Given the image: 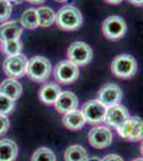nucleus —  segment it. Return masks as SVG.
Returning a JSON list of instances; mask_svg holds the SVG:
<instances>
[{
  "label": "nucleus",
  "mask_w": 143,
  "mask_h": 161,
  "mask_svg": "<svg viewBox=\"0 0 143 161\" xmlns=\"http://www.w3.org/2000/svg\"><path fill=\"white\" fill-rule=\"evenodd\" d=\"M80 111L85 119V123L96 126L98 124L104 123L107 108L101 104L98 100H90L82 105Z\"/></svg>",
  "instance_id": "8"
},
{
  "label": "nucleus",
  "mask_w": 143,
  "mask_h": 161,
  "mask_svg": "<svg viewBox=\"0 0 143 161\" xmlns=\"http://www.w3.org/2000/svg\"><path fill=\"white\" fill-rule=\"evenodd\" d=\"M15 101L10 99L9 97L4 96L3 93L0 92V114L2 115H8L14 110Z\"/></svg>",
  "instance_id": "25"
},
{
  "label": "nucleus",
  "mask_w": 143,
  "mask_h": 161,
  "mask_svg": "<svg viewBox=\"0 0 143 161\" xmlns=\"http://www.w3.org/2000/svg\"><path fill=\"white\" fill-rule=\"evenodd\" d=\"M20 25L24 28L27 29H35V28L40 27L38 25V13L35 9H28L23 13L20 16Z\"/></svg>",
  "instance_id": "20"
},
{
  "label": "nucleus",
  "mask_w": 143,
  "mask_h": 161,
  "mask_svg": "<svg viewBox=\"0 0 143 161\" xmlns=\"http://www.w3.org/2000/svg\"><path fill=\"white\" fill-rule=\"evenodd\" d=\"M89 155L84 147L80 145H72L64 153L65 161H88Z\"/></svg>",
  "instance_id": "18"
},
{
  "label": "nucleus",
  "mask_w": 143,
  "mask_h": 161,
  "mask_svg": "<svg viewBox=\"0 0 143 161\" xmlns=\"http://www.w3.org/2000/svg\"><path fill=\"white\" fill-rule=\"evenodd\" d=\"M78 104H79V101L77 96L74 92L65 90V92H62L59 96L58 100L54 103V108L59 113L66 114L69 112L77 110Z\"/></svg>",
  "instance_id": "12"
},
{
  "label": "nucleus",
  "mask_w": 143,
  "mask_h": 161,
  "mask_svg": "<svg viewBox=\"0 0 143 161\" xmlns=\"http://www.w3.org/2000/svg\"><path fill=\"white\" fill-rule=\"evenodd\" d=\"M129 112L128 110L122 104H116L111 108H107L104 123L108 127H113V128H119L123 123H125L129 118Z\"/></svg>",
  "instance_id": "11"
},
{
  "label": "nucleus",
  "mask_w": 143,
  "mask_h": 161,
  "mask_svg": "<svg viewBox=\"0 0 143 161\" xmlns=\"http://www.w3.org/2000/svg\"><path fill=\"white\" fill-rule=\"evenodd\" d=\"M56 24L63 31H74L81 27L84 19L79 9L71 4L62 7L56 13Z\"/></svg>",
  "instance_id": "1"
},
{
  "label": "nucleus",
  "mask_w": 143,
  "mask_h": 161,
  "mask_svg": "<svg viewBox=\"0 0 143 161\" xmlns=\"http://www.w3.org/2000/svg\"><path fill=\"white\" fill-rule=\"evenodd\" d=\"M112 140V132L108 127L105 126L93 127L88 134V141H89L90 145L96 149L107 148L111 145Z\"/></svg>",
  "instance_id": "9"
},
{
  "label": "nucleus",
  "mask_w": 143,
  "mask_h": 161,
  "mask_svg": "<svg viewBox=\"0 0 143 161\" xmlns=\"http://www.w3.org/2000/svg\"><path fill=\"white\" fill-rule=\"evenodd\" d=\"M138 71V62L129 54H121L111 61V72L122 80L131 79Z\"/></svg>",
  "instance_id": "2"
},
{
  "label": "nucleus",
  "mask_w": 143,
  "mask_h": 161,
  "mask_svg": "<svg viewBox=\"0 0 143 161\" xmlns=\"http://www.w3.org/2000/svg\"><path fill=\"white\" fill-rule=\"evenodd\" d=\"M122 99H123V92H122L121 87L116 84H113V83L106 84L98 92L97 100L107 108L113 105L120 104Z\"/></svg>",
  "instance_id": "10"
},
{
  "label": "nucleus",
  "mask_w": 143,
  "mask_h": 161,
  "mask_svg": "<svg viewBox=\"0 0 143 161\" xmlns=\"http://www.w3.org/2000/svg\"><path fill=\"white\" fill-rule=\"evenodd\" d=\"M54 79L62 85H69L76 82L80 75L79 67L69 60H62L56 64L54 70Z\"/></svg>",
  "instance_id": "6"
},
{
  "label": "nucleus",
  "mask_w": 143,
  "mask_h": 161,
  "mask_svg": "<svg viewBox=\"0 0 143 161\" xmlns=\"http://www.w3.org/2000/svg\"><path fill=\"white\" fill-rule=\"evenodd\" d=\"M26 1L32 4H41V3H43V2H45V0H26Z\"/></svg>",
  "instance_id": "31"
},
{
  "label": "nucleus",
  "mask_w": 143,
  "mask_h": 161,
  "mask_svg": "<svg viewBox=\"0 0 143 161\" xmlns=\"http://www.w3.org/2000/svg\"><path fill=\"white\" fill-rule=\"evenodd\" d=\"M23 35V27L16 20L6 22L0 25V41L6 42L9 40H17Z\"/></svg>",
  "instance_id": "13"
},
{
  "label": "nucleus",
  "mask_w": 143,
  "mask_h": 161,
  "mask_svg": "<svg viewBox=\"0 0 143 161\" xmlns=\"http://www.w3.org/2000/svg\"><path fill=\"white\" fill-rule=\"evenodd\" d=\"M18 155V147L10 139L0 140V161H15Z\"/></svg>",
  "instance_id": "17"
},
{
  "label": "nucleus",
  "mask_w": 143,
  "mask_h": 161,
  "mask_svg": "<svg viewBox=\"0 0 143 161\" xmlns=\"http://www.w3.org/2000/svg\"><path fill=\"white\" fill-rule=\"evenodd\" d=\"M10 128V120L7 117V115L0 114V136L7 133Z\"/></svg>",
  "instance_id": "27"
},
{
  "label": "nucleus",
  "mask_w": 143,
  "mask_h": 161,
  "mask_svg": "<svg viewBox=\"0 0 143 161\" xmlns=\"http://www.w3.org/2000/svg\"><path fill=\"white\" fill-rule=\"evenodd\" d=\"M12 14L11 2L8 0H0V23H3L10 19Z\"/></svg>",
  "instance_id": "26"
},
{
  "label": "nucleus",
  "mask_w": 143,
  "mask_h": 161,
  "mask_svg": "<svg viewBox=\"0 0 143 161\" xmlns=\"http://www.w3.org/2000/svg\"><path fill=\"white\" fill-rule=\"evenodd\" d=\"M31 161H57L56 155L47 147H40L33 153Z\"/></svg>",
  "instance_id": "22"
},
{
  "label": "nucleus",
  "mask_w": 143,
  "mask_h": 161,
  "mask_svg": "<svg viewBox=\"0 0 143 161\" xmlns=\"http://www.w3.org/2000/svg\"><path fill=\"white\" fill-rule=\"evenodd\" d=\"M38 25L41 27H50L56 20V12L49 7H40L36 9Z\"/></svg>",
  "instance_id": "19"
},
{
  "label": "nucleus",
  "mask_w": 143,
  "mask_h": 161,
  "mask_svg": "<svg viewBox=\"0 0 143 161\" xmlns=\"http://www.w3.org/2000/svg\"><path fill=\"white\" fill-rule=\"evenodd\" d=\"M62 124L69 130H80L85 125V119L81 111L75 110L64 114L62 118Z\"/></svg>",
  "instance_id": "16"
},
{
  "label": "nucleus",
  "mask_w": 143,
  "mask_h": 161,
  "mask_svg": "<svg viewBox=\"0 0 143 161\" xmlns=\"http://www.w3.org/2000/svg\"><path fill=\"white\" fill-rule=\"evenodd\" d=\"M28 59L25 55H19L7 57L3 61V72L9 79H20L26 75L27 71Z\"/></svg>",
  "instance_id": "7"
},
{
  "label": "nucleus",
  "mask_w": 143,
  "mask_h": 161,
  "mask_svg": "<svg viewBox=\"0 0 143 161\" xmlns=\"http://www.w3.org/2000/svg\"><path fill=\"white\" fill-rule=\"evenodd\" d=\"M104 1L109 4H120L123 0H104Z\"/></svg>",
  "instance_id": "30"
},
{
  "label": "nucleus",
  "mask_w": 143,
  "mask_h": 161,
  "mask_svg": "<svg viewBox=\"0 0 143 161\" xmlns=\"http://www.w3.org/2000/svg\"><path fill=\"white\" fill-rule=\"evenodd\" d=\"M131 161H143V158H136V159H134Z\"/></svg>",
  "instance_id": "35"
},
{
  "label": "nucleus",
  "mask_w": 143,
  "mask_h": 161,
  "mask_svg": "<svg viewBox=\"0 0 143 161\" xmlns=\"http://www.w3.org/2000/svg\"><path fill=\"white\" fill-rule=\"evenodd\" d=\"M9 2H13V3H20L23 0H8Z\"/></svg>",
  "instance_id": "34"
},
{
  "label": "nucleus",
  "mask_w": 143,
  "mask_h": 161,
  "mask_svg": "<svg viewBox=\"0 0 143 161\" xmlns=\"http://www.w3.org/2000/svg\"><path fill=\"white\" fill-rule=\"evenodd\" d=\"M51 71L53 67L47 58L43 56H34L28 60L26 75L34 82L44 83L50 76Z\"/></svg>",
  "instance_id": "3"
},
{
  "label": "nucleus",
  "mask_w": 143,
  "mask_h": 161,
  "mask_svg": "<svg viewBox=\"0 0 143 161\" xmlns=\"http://www.w3.org/2000/svg\"><path fill=\"white\" fill-rule=\"evenodd\" d=\"M88 161H101V159H100L98 157H92V158H89Z\"/></svg>",
  "instance_id": "32"
},
{
  "label": "nucleus",
  "mask_w": 143,
  "mask_h": 161,
  "mask_svg": "<svg viewBox=\"0 0 143 161\" xmlns=\"http://www.w3.org/2000/svg\"><path fill=\"white\" fill-rule=\"evenodd\" d=\"M101 31L105 38L111 41L120 40L126 35L127 24L123 17L119 15H110L103 22Z\"/></svg>",
  "instance_id": "4"
},
{
  "label": "nucleus",
  "mask_w": 143,
  "mask_h": 161,
  "mask_svg": "<svg viewBox=\"0 0 143 161\" xmlns=\"http://www.w3.org/2000/svg\"><path fill=\"white\" fill-rule=\"evenodd\" d=\"M0 92L10 99L16 101L23 92V86L17 80L7 79L0 84Z\"/></svg>",
  "instance_id": "15"
},
{
  "label": "nucleus",
  "mask_w": 143,
  "mask_h": 161,
  "mask_svg": "<svg viewBox=\"0 0 143 161\" xmlns=\"http://www.w3.org/2000/svg\"><path fill=\"white\" fill-rule=\"evenodd\" d=\"M101 161H124L121 156L116 154H109L101 159Z\"/></svg>",
  "instance_id": "28"
},
{
  "label": "nucleus",
  "mask_w": 143,
  "mask_h": 161,
  "mask_svg": "<svg viewBox=\"0 0 143 161\" xmlns=\"http://www.w3.org/2000/svg\"><path fill=\"white\" fill-rule=\"evenodd\" d=\"M134 125H135V120H134V116H129V118L127 119L125 123H123L119 128H116V131H118L119 136L124 140H127L128 141L129 137H130L131 133H132V129H134Z\"/></svg>",
  "instance_id": "23"
},
{
  "label": "nucleus",
  "mask_w": 143,
  "mask_h": 161,
  "mask_svg": "<svg viewBox=\"0 0 143 161\" xmlns=\"http://www.w3.org/2000/svg\"><path fill=\"white\" fill-rule=\"evenodd\" d=\"M61 88L56 83H47V84L43 85L42 88L40 89V99L43 103L48 105L54 104L56 101L58 100L59 96L61 95Z\"/></svg>",
  "instance_id": "14"
},
{
  "label": "nucleus",
  "mask_w": 143,
  "mask_h": 161,
  "mask_svg": "<svg viewBox=\"0 0 143 161\" xmlns=\"http://www.w3.org/2000/svg\"><path fill=\"white\" fill-rule=\"evenodd\" d=\"M22 50H23V43L20 42L19 39L2 42V53L6 54L8 57L19 55V54H22Z\"/></svg>",
  "instance_id": "21"
},
{
  "label": "nucleus",
  "mask_w": 143,
  "mask_h": 161,
  "mask_svg": "<svg viewBox=\"0 0 143 161\" xmlns=\"http://www.w3.org/2000/svg\"><path fill=\"white\" fill-rule=\"evenodd\" d=\"M134 129H132V133L128 141L131 142H138L141 141L143 139V120L138 116H134Z\"/></svg>",
  "instance_id": "24"
},
{
  "label": "nucleus",
  "mask_w": 143,
  "mask_h": 161,
  "mask_svg": "<svg viewBox=\"0 0 143 161\" xmlns=\"http://www.w3.org/2000/svg\"><path fill=\"white\" fill-rule=\"evenodd\" d=\"M129 3L136 7H143V0H127Z\"/></svg>",
  "instance_id": "29"
},
{
  "label": "nucleus",
  "mask_w": 143,
  "mask_h": 161,
  "mask_svg": "<svg viewBox=\"0 0 143 161\" xmlns=\"http://www.w3.org/2000/svg\"><path fill=\"white\" fill-rule=\"evenodd\" d=\"M140 153L143 156V139L141 140V144H140Z\"/></svg>",
  "instance_id": "33"
},
{
  "label": "nucleus",
  "mask_w": 143,
  "mask_h": 161,
  "mask_svg": "<svg viewBox=\"0 0 143 161\" xmlns=\"http://www.w3.org/2000/svg\"><path fill=\"white\" fill-rule=\"evenodd\" d=\"M54 1L59 2V3H62V2H65V1H67V0H54Z\"/></svg>",
  "instance_id": "36"
},
{
  "label": "nucleus",
  "mask_w": 143,
  "mask_h": 161,
  "mask_svg": "<svg viewBox=\"0 0 143 161\" xmlns=\"http://www.w3.org/2000/svg\"><path fill=\"white\" fill-rule=\"evenodd\" d=\"M66 55L69 61L76 64L77 67H82L91 62L93 58V51L88 43L76 41L69 45Z\"/></svg>",
  "instance_id": "5"
}]
</instances>
